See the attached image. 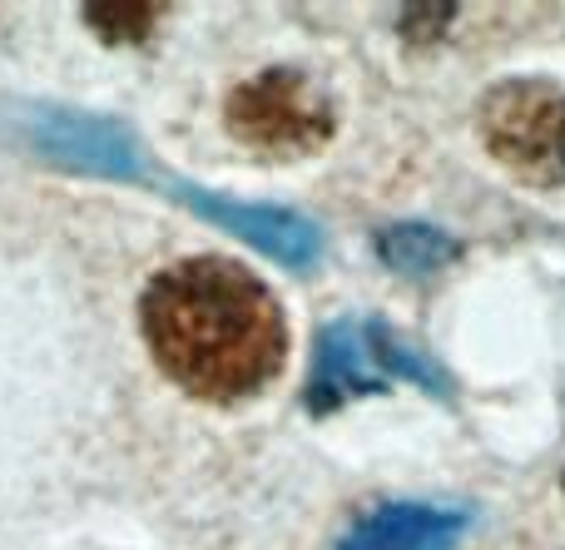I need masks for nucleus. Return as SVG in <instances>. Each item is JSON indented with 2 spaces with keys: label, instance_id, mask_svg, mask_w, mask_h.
<instances>
[{
  "label": "nucleus",
  "instance_id": "f257e3e1",
  "mask_svg": "<svg viewBox=\"0 0 565 550\" xmlns=\"http://www.w3.org/2000/svg\"><path fill=\"white\" fill-rule=\"evenodd\" d=\"M139 333L159 373L209 407L248 402L288 363L278 293L248 263L218 254L159 268L139 298Z\"/></svg>",
  "mask_w": 565,
  "mask_h": 550
},
{
  "label": "nucleus",
  "instance_id": "f03ea898",
  "mask_svg": "<svg viewBox=\"0 0 565 550\" xmlns=\"http://www.w3.org/2000/svg\"><path fill=\"white\" fill-rule=\"evenodd\" d=\"M224 129L268 159L322 154L338 134V99L298 65H268L238 79L224 99Z\"/></svg>",
  "mask_w": 565,
  "mask_h": 550
},
{
  "label": "nucleus",
  "instance_id": "7ed1b4c3",
  "mask_svg": "<svg viewBox=\"0 0 565 550\" xmlns=\"http://www.w3.org/2000/svg\"><path fill=\"white\" fill-rule=\"evenodd\" d=\"M477 134L511 179L565 188V85L551 75H511L481 89Z\"/></svg>",
  "mask_w": 565,
  "mask_h": 550
},
{
  "label": "nucleus",
  "instance_id": "20e7f679",
  "mask_svg": "<svg viewBox=\"0 0 565 550\" xmlns=\"http://www.w3.org/2000/svg\"><path fill=\"white\" fill-rule=\"evenodd\" d=\"M25 144L45 164L70 169V174H95L135 184L145 179V149L119 119L85 115V109H30L25 115Z\"/></svg>",
  "mask_w": 565,
  "mask_h": 550
},
{
  "label": "nucleus",
  "instance_id": "39448f33",
  "mask_svg": "<svg viewBox=\"0 0 565 550\" xmlns=\"http://www.w3.org/2000/svg\"><path fill=\"white\" fill-rule=\"evenodd\" d=\"M174 198H184L194 214H204L209 224L228 228L234 238H244L248 248L268 254L274 263L308 268V263H318V254H322L318 224H308V218L292 214V208L244 204V198H228V194H209V188L189 184V179H174Z\"/></svg>",
  "mask_w": 565,
  "mask_h": 550
},
{
  "label": "nucleus",
  "instance_id": "423d86ee",
  "mask_svg": "<svg viewBox=\"0 0 565 550\" xmlns=\"http://www.w3.org/2000/svg\"><path fill=\"white\" fill-rule=\"evenodd\" d=\"M387 377L377 373L367 353V337H362L358 317H338L318 333V347H312V367H308V387H302V407L312 417H332L348 402L372 392H387Z\"/></svg>",
  "mask_w": 565,
  "mask_h": 550
},
{
  "label": "nucleus",
  "instance_id": "0eeeda50",
  "mask_svg": "<svg viewBox=\"0 0 565 550\" xmlns=\"http://www.w3.org/2000/svg\"><path fill=\"white\" fill-rule=\"evenodd\" d=\"M471 526V511L427 502H387L348 526L338 550H457Z\"/></svg>",
  "mask_w": 565,
  "mask_h": 550
},
{
  "label": "nucleus",
  "instance_id": "6e6552de",
  "mask_svg": "<svg viewBox=\"0 0 565 550\" xmlns=\"http://www.w3.org/2000/svg\"><path fill=\"white\" fill-rule=\"evenodd\" d=\"M372 254L382 258V268L397 278H437L447 273L461 258V244L437 224H417V218H402V224H387L372 234Z\"/></svg>",
  "mask_w": 565,
  "mask_h": 550
},
{
  "label": "nucleus",
  "instance_id": "1a4fd4ad",
  "mask_svg": "<svg viewBox=\"0 0 565 550\" xmlns=\"http://www.w3.org/2000/svg\"><path fill=\"white\" fill-rule=\"evenodd\" d=\"M362 337H367V353L387 382H412V387H422V392H431L437 402H451V377L441 373V363H431V357L422 353L417 343H407L392 323L372 317V323H362Z\"/></svg>",
  "mask_w": 565,
  "mask_h": 550
},
{
  "label": "nucleus",
  "instance_id": "9d476101",
  "mask_svg": "<svg viewBox=\"0 0 565 550\" xmlns=\"http://www.w3.org/2000/svg\"><path fill=\"white\" fill-rule=\"evenodd\" d=\"M79 15L109 45H145L159 30V20H164V6H149V0H99V6H85Z\"/></svg>",
  "mask_w": 565,
  "mask_h": 550
},
{
  "label": "nucleus",
  "instance_id": "9b49d317",
  "mask_svg": "<svg viewBox=\"0 0 565 550\" xmlns=\"http://www.w3.org/2000/svg\"><path fill=\"white\" fill-rule=\"evenodd\" d=\"M402 35L412 40H437L447 25H437V20H457V6H417V10H402Z\"/></svg>",
  "mask_w": 565,
  "mask_h": 550
},
{
  "label": "nucleus",
  "instance_id": "f8f14e48",
  "mask_svg": "<svg viewBox=\"0 0 565 550\" xmlns=\"http://www.w3.org/2000/svg\"><path fill=\"white\" fill-rule=\"evenodd\" d=\"M561 486H565V476H561Z\"/></svg>",
  "mask_w": 565,
  "mask_h": 550
}]
</instances>
